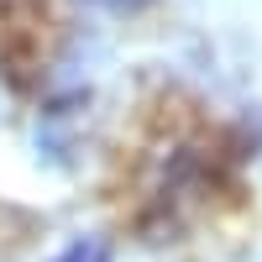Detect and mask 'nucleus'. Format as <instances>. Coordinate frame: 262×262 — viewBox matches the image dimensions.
I'll list each match as a JSON object with an SVG mask.
<instances>
[{"instance_id":"obj_1","label":"nucleus","mask_w":262,"mask_h":262,"mask_svg":"<svg viewBox=\"0 0 262 262\" xmlns=\"http://www.w3.org/2000/svg\"><path fill=\"white\" fill-rule=\"evenodd\" d=\"M116 247H111V236H74L63 252H53L48 262H111Z\"/></svg>"},{"instance_id":"obj_2","label":"nucleus","mask_w":262,"mask_h":262,"mask_svg":"<svg viewBox=\"0 0 262 262\" xmlns=\"http://www.w3.org/2000/svg\"><path fill=\"white\" fill-rule=\"evenodd\" d=\"M90 6H105V11H137V6H147V0H90Z\"/></svg>"}]
</instances>
